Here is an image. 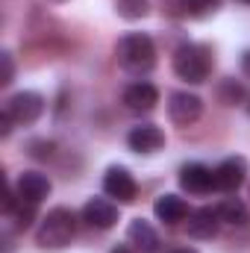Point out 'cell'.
I'll return each mask as SVG.
<instances>
[{"mask_svg":"<svg viewBox=\"0 0 250 253\" xmlns=\"http://www.w3.org/2000/svg\"><path fill=\"white\" fill-rule=\"evenodd\" d=\"M77 236V215L68 206H56L50 209L36 230V245L44 251H62L71 245V239Z\"/></svg>","mask_w":250,"mask_h":253,"instance_id":"6da1fadb","label":"cell"},{"mask_svg":"<svg viewBox=\"0 0 250 253\" xmlns=\"http://www.w3.org/2000/svg\"><path fill=\"white\" fill-rule=\"evenodd\" d=\"M115 56H118L121 68L141 74V71H150L156 65V44L147 33H126L115 44Z\"/></svg>","mask_w":250,"mask_h":253,"instance_id":"7a4b0ae2","label":"cell"},{"mask_svg":"<svg viewBox=\"0 0 250 253\" xmlns=\"http://www.w3.org/2000/svg\"><path fill=\"white\" fill-rule=\"evenodd\" d=\"M209 71H212V53H209L206 44H183V47H177L174 74L180 80H186L191 85H200V83H206Z\"/></svg>","mask_w":250,"mask_h":253,"instance_id":"3957f363","label":"cell"},{"mask_svg":"<svg viewBox=\"0 0 250 253\" xmlns=\"http://www.w3.org/2000/svg\"><path fill=\"white\" fill-rule=\"evenodd\" d=\"M44 97L39 91H15L9 100H6V112L15 118V124H36L42 115H44Z\"/></svg>","mask_w":250,"mask_h":253,"instance_id":"277c9868","label":"cell"},{"mask_svg":"<svg viewBox=\"0 0 250 253\" xmlns=\"http://www.w3.org/2000/svg\"><path fill=\"white\" fill-rule=\"evenodd\" d=\"M203 115V100L191 91H174L168 97V118L177 126H191Z\"/></svg>","mask_w":250,"mask_h":253,"instance_id":"5b68a950","label":"cell"},{"mask_svg":"<svg viewBox=\"0 0 250 253\" xmlns=\"http://www.w3.org/2000/svg\"><path fill=\"white\" fill-rule=\"evenodd\" d=\"M103 191L109 197H115L118 203H132L135 194H138V183H135V177L126 171L124 165H112L103 174Z\"/></svg>","mask_w":250,"mask_h":253,"instance_id":"8992f818","label":"cell"},{"mask_svg":"<svg viewBox=\"0 0 250 253\" xmlns=\"http://www.w3.org/2000/svg\"><path fill=\"white\" fill-rule=\"evenodd\" d=\"M83 221L94 230H109L118 224V206L109 197H88L83 206Z\"/></svg>","mask_w":250,"mask_h":253,"instance_id":"52a82bcc","label":"cell"},{"mask_svg":"<svg viewBox=\"0 0 250 253\" xmlns=\"http://www.w3.org/2000/svg\"><path fill=\"white\" fill-rule=\"evenodd\" d=\"M248 180V159L245 156H227L215 168V189L221 191H236Z\"/></svg>","mask_w":250,"mask_h":253,"instance_id":"ba28073f","label":"cell"},{"mask_svg":"<svg viewBox=\"0 0 250 253\" xmlns=\"http://www.w3.org/2000/svg\"><path fill=\"white\" fill-rule=\"evenodd\" d=\"M121 100H124V106L129 112H150V109H156V103H159V88H156L153 83L138 80V83L126 85L124 94H121Z\"/></svg>","mask_w":250,"mask_h":253,"instance_id":"9c48e42d","label":"cell"},{"mask_svg":"<svg viewBox=\"0 0 250 253\" xmlns=\"http://www.w3.org/2000/svg\"><path fill=\"white\" fill-rule=\"evenodd\" d=\"M180 186L188 194H206L215 189V171L206 168L203 162H188L180 168Z\"/></svg>","mask_w":250,"mask_h":253,"instance_id":"30bf717a","label":"cell"},{"mask_svg":"<svg viewBox=\"0 0 250 253\" xmlns=\"http://www.w3.org/2000/svg\"><path fill=\"white\" fill-rule=\"evenodd\" d=\"M126 144L135 153H156L165 147V132L156 124H138L126 132Z\"/></svg>","mask_w":250,"mask_h":253,"instance_id":"8fae6325","label":"cell"},{"mask_svg":"<svg viewBox=\"0 0 250 253\" xmlns=\"http://www.w3.org/2000/svg\"><path fill=\"white\" fill-rule=\"evenodd\" d=\"M186 227H188V236H191V239H200V242L215 239V236H218V227H221V215H218V209H212V206H200V209L188 212Z\"/></svg>","mask_w":250,"mask_h":253,"instance_id":"7c38bea8","label":"cell"},{"mask_svg":"<svg viewBox=\"0 0 250 253\" xmlns=\"http://www.w3.org/2000/svg\"><path fill=\"white\" fill-rule=\"evenodd\" d=\"M15 189H18V197H21V200H27V203H42V200L53 191V183H50L47 174H42V171H24V174L18 177Z\"/></svg>","mask_w":250,"mask_h":253,"instance_id":"4fadbf2b","label":"cell"},{"mask_svg":"<svg viewBox=\"0 0 250 253\" xmlns=\"http://www.w3.org/2000/svg\"><path fill=\"white\" fill-rule=\"evenodd\" d=\"M126 239H129V245L138 253H156L159 251V233H156L153 224L144 221V218H132V221H129Z\"/></svg>","mask_w":250,"mask_h":253,"instance_id":"5bb4252c","label":"cell"},{"mask_svg":"<svg viewBox=\"0 0 250 253\" xmlns=\"http://www.w3.org/2000/svg\"><path fill=\"white\" fill-rule=\"evenodd\" d=\"M153 215H156L162 224L174 227V224H180V221L188 218V203L180 194H162V197H156V203H153Z\"/></svg>","mask_w":250,"mask_h":253,"instance_id":"9a60e30c","label":"cell"},{"mask_svg":"<svg viewBox=\"0 0 250 253\" xmlns=\"http://www.w3.org/2000/svg\"><path fill=\"white\" fill-rule=\"evenodd\" d=\"M218 215H221V221L230 224V227H245L250 221L248 206H245V200H239V197H227V200L218 206Z\"/></svg>","mask_w":250,"mask_h":253,"instance_id":"2e32d148","label":"cell"},{"mask_svg":"<svg viewBox=\"0 0 250 253\" xmlns=\"http://www.w3.org/2000/svg\"><path fill=\"white\" fill-rule=\"evenodd\" d=\"M115 12L124 21H141L150 12V0H115Z\"/></svg>","mask_w":250,"mask_h":253,"instance_id":"e0dca14e","label":"cell"},{"mask_svg":"<svg viewBox=\"0 0 250 253\" xmlns=\"http://www.w3.org/2000/svg\"><path fill=\"white\" fill-rule=\"evenodd\" d=\"M218 100H221L224 106H236V103H242V100H245V85H242L239 80L227 77V80L218 85Z\"/></svg>","mask_w":250,"mask_h":253,"instance_id":"ac0fdd59","label":"cell"},{"mask_svg":"<svg viewBox=\"0 0 250 253\" xmlns=\"http://www.w3.org/2000/svg\"><path fill=\"white\" fill-rule=\"evenodd\" d=\"M183 9L191 18H209L221 9V0H183Z\"/></svg>","mask_w":250,"mask_h":253,"instance_id":"d6986e66","label":"cell"},{"mask_svg":"<svg viewBox=\"0 0 250 253\" xmlns=\"http://www.w3.org/2000/svg\"><path fill=\"white\" fill-rule=\"evenodd\" d=\"M15 227L18 230H30L33 227V221H36V203H27V200H21L18 206H15Z\"/></svg>","mask_w":250,"mask_h":253,"instance_id":"ffe728a7","label":"cell"},{"mask_svg":"<svg viewBox=\"0 0 250 253\" xmlns=\"http://www.w3.org/2000/svg\"><path fill=\"white\" fill-rule=\"evenodd\" d=\"M53 150H56V144L47 141V138H36V141H30V147H27V153H30L33 159H50Z\"/></svg>","mask_w":250,"mask_h":253,"instance_id":"44dd1931","label":"cell"},{"mask_svg":"<svg viewBox=\"0 0 250 253\" xmlns=\"http://www.w3.org/2000/svg\"><path fill=\"white\" fill-rule=\"evenodd\" d=\"M0 65H3V74H0V85H9L15 80V62H12V53L3 50L0 53Z\"/></svg>","mask_w":250,"mask_h":253,"instance_id":"7402d4cb","label":"cell"},{"mask_svg":"<svg viewBox=\"0 0 250 253\" xmlns=\"http://www.w3.org/2000/svg\"><path fill=\"white\" fill-rule=\"evenodd\" d=\"M12 124H15V118H12V115L3 109V112H0V135H3V138L12 132Z\"/></svg>","mask_w":250,"mask_h":253,"instance_id":"603a6c76","label":"cell"},{"mask_svg":"<svg viewBox=\"0 0 250 253\" xmlns=\"http://www.w3.org/2000/svg\"><path fill=\"white\" fill-rule=\"evenodd\" d=\"M109 253H138V251H135L132 245H115V248H112Z\"/></svg>","mask_w":250,"mask_h":253,"instance_id":"cb8c5ba5","label":"cell"},{"mask_svg":"<svg viewBox=\"0 0 250 253\" xmlns=\"http://www.w3.org/2000/svg\"><path fill=\"white\" fill-rule=\"evenodd\" d=\"M242 65H245V74H250V50L242 56Z\"/></svg>","mask_w":250,"mask_h":253,"instance_id":"d4e9b609","label":"cell"},{"mask_svg":"<svg viewBox=\"0 0 250 253\" xmlns=\"http://www.w3.org/2000/svg\"><path fill=\"white\" fill-rule=\"evenodd\" d=\"M171 253H197L194 248H177V251H171Z\"/></svg>","mask_w":250,"mask_h":253,"instance_id":"484cf974","label":"cell"},{"mask_svg":"<svg viewBox=\"0 0 250 253\" xmlns=\"http://www.w3.org/2000/svg\"><path fill=\"white\" fill-rule=\"evenodd\" d=\"M245 3H250V0H245Z\"/></svg>","mask_w":250,"mask_h":253,"instance_id":"4316f807","label":"cell"}]
</instances>
